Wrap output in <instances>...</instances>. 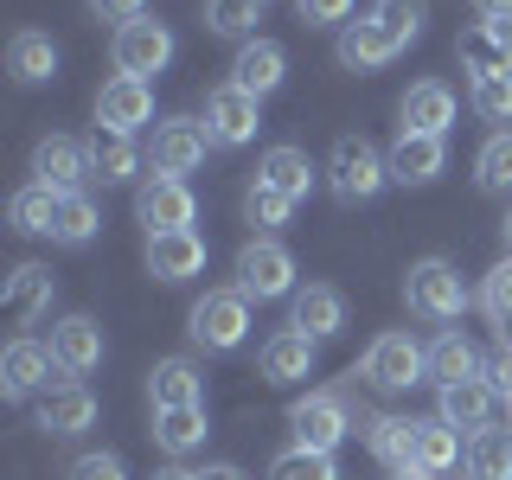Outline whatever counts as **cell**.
<instances>
[{
  "label": "cell",
  "mask_w": 512,
  "mask_h": 480,
  "mask_svg": "<svg viewBox=\"0 0 512 480\" xmlns=\"http://www.w3.org/2000/svg\"><path fill=\"white\" fill-rule=\"evenodd\" d=\"M327 186H333L340 205H365V199H378V192L391 186V160H384L365 135H340L333 154H327Z\"/></svg>",
  "instance_id": "6da1fadb"
},
{
  "label": "cell",
  "mask_w": 512,
  "mask_h": 480,
  "mask_svg": "<svg viewBox=\"0 0 512 480\" xmlns=\"http://www.w3.org/2000/svg\"><path fill=\"white\" fill-rule=\"evenodd\" d=\"M404 301L416 320H429V327H448V320H461L468 308V288H461V269L448 263V256H423V263H410L404 276Z\"/></svg>",
  "instance_id": "7a4b0ae2"
},
{
  "label": "cell",
  "mask_w": 512,
  "mask_h": 480,
  "mask_svg": "<svg viewBox=\"0 0 512 480\" xmlns=\"http://www.w3.org/2000/svg\"><path fill=\"white\" fill-rule=\"evenodd\" d=\"M186 333H192V346H205V352H237L244 333H250V295L244 288H212V295H199L192 314H186Z\"/></svg>",
  "instance_id": "3957f363"
},
{
  "label": "cell",
  "mask_w": 512,
  "mask_h": 480,
  "mask_svg": "<svg viewBox=\"0 0 512 480\" xmlns=\"http://www.w3.org/2000/svg\"><path fill=\"white\" fill-rule=\"evenodd\" d=\"M359 372L378 384V391H410V384H429V346H416L410 333H378L365 346Z\"/></svg>",
  "instance_id": "277c9868"
},
{
  "label": "cell",
  "mask_w": 512,
  "mask_h": 480,
  "mask_svg": "<svg viewBox=\"0 0 512 480\" xmlns=\"http://www.w3.org/2000/svg\"><path fill=\"white\" fill-rule=\"evenodd\" d=\"M237 288H244L250 301L295 295V256H288L276 237H250V244L237 250Z\"/></svg>",
  "instance_id": "5b68a950"
},
{
  "label": "cell",
  "mask_w": 512,
  "mask_h": 480,
  "mask_svg": "<svg viewBox=\"0 0 512 480\" xmlns=\"http://www.w3.org/2000/svg\"><path fill=\"white\" fill-rule=\"evenodd\" d=\"M109 58H116L122 77H148V84H154V77L173 64V32L141 13V20L116 26V45H109Z\"/></svg>",
  "instance_id": "8992f818"
},
{
  "label": "cell",
  "mask_w": 512,
  "mask_h": 480,
  "mask_svg": "<svg viewBox=\"0 0 512 480\" xmlns=\"http://www.w3.org/2000/svg\"><path fill=\"white\" fill-rule=\"evenodd\" d=\"M256 128H263V96H250L237 84H218L205 96V135H212V148H250Z\"/></svg>",
  "instance_id": "52a82bcc"
},
{
  "label": "cell",
  "mask_w": 512,
  "mask_h": 480,
  "mask_svg": "<svg viewBox=\"0 0 512 480\" xmlns=\"http://www.w3.org/2000/svg\"><path fill=\"white\" fill-rule=\"evenodd\" d=\"M135 218L154 231H192V218H199V199H192L186 180H173V173H148V180L135 186Z\"/></svg>",
  "instance_id": "ba28073f"
},
{
  "label": "cell",
  "mask_w": 512,
  "mask_h": 480,
  "mask_svg": "<svg viewBox=\"0 0 512 480\" xmlns=\"http://www.w3.org/2000/svg\"><path fill=\"white\" fill-rule=\"evenodd\" d=\"M205 148H212V135H205L199 116H167V122H154L148 160H154V173H173V180H186V173L205 160Z\"/></svg>",
  "instance_id": "9c48e42d"
},
{
  "label": "cell",
  "mask_w": 512,
  "mask_h": 480,
  "mask_svg": "<svg viewBox=\"0 0 512 480\" xmlns=\"http://www.w3.org/2000/svg\"><path fill=\"white\" fill-rule=\"evenodd\" d=\"M288 429H295V448H314V455H333L346 442V404L327 391H308L301 404H288Z\"/></svg>",
  "instance_id": "30bf717a"
},
{
  "label": "cell",
  "mask_w": 512,
  "mask_h": 480,
  "mask_svg": "<svg viewBox=\"0 0 512 480\" xmlns=\"http://www.w3.org/2000/svg\"><path fill=\"white\" fill-rule=\"evenodd\" d=\"M154 122V84L148 77H109L96 90V128H116V135H135V128Z\"/></svg>",
  "instance_id": "8fae6325"
},
{
  "label": "cell",
  "mask_w": 512,
  "mask_h": 480,
  "mask_svg": "<svg viewBox=\"0 0 512 480\" xmlns=\"http://www.w3.org/2000/svg\"><path fill=\"white\" fill-rule=\"evenodd\" d=\"M32 180L52 186V192H84V180H90V154H84V141H71V135H45L39 148H32Z\"/></svg>",
  "instance_id": "7c38bea8"
},
{
  "label": "cell",
  "mask_w": 512,
  "mask_h": 480,
  "mask_svg": "<svg viewBox=\"0 0 512 480\" xmlns=\"http://www.w3.org/2000/svg\"><path fill=\"white\" fill-rule=\"evenodd\" d=\"M52 372H64V365L52 359V346H39V340H13L7 352H0V384H7V397L52 391Z\"/></svg>",
  "instance_id": "4fadbf2b"
},
{
  "label": "cell",
  "mask_w": 512,
  "mask_h": 480,
  "mask_svg": "<svg viewBox=\"0 0 512 480\" xmlns=\"http://www.w3.org/2000/svg\"><path fill=\"white\" fill-rule=\"evenodd\" d=\"M90 423H96V391L90 384L64 378V384H52V391L39 397V429L45 436H84Z\"/></svg>",
  "instance_id": "5bb4252c"
},
{
  "label": "cell",
  "mask_w": 512,
  "mask_h": 480,
  "mask_svg": "<svg viewBox=\"0 0 512 480\" xmlns=\"http://www.w3.org/2000/svg\"><path fill=\"white\" fill-rule=\"evenodd\" d=\"M493 384L487 378H461V384H442L436 391V416L448 429H455V436H474V429H487L493 423Z\"/></svg>",
  "instance_id": "9a60e30c"
},
{
  "label": "cell",
  "mask_w": 512,
  "mask_h": 480,
  "mask_svg": "<svg viewBox=\"0 0 512 480\" xmlns=\"http://www.w3.org/2000/svg\"><path fill=\"white\" fill-rule=\"evenodd\" d=\"M205 269V237L199 231H154L148 237V276L154 282H192Z\"/></svg>",
  "instance_id": "2e32d148"
},
{
  "label": "cell",
  "mask_w": 512,
  "mask_h": 480,
  "mask_svg": "<svg viewBox=\"0 0 512 480\" xmlns=\"http://www.w3.org/2000/svg\"><path fill=\"white\" fill-rule=\"evenodd\" d=\"M45 346H52V359H58L71 378H84V372H96V365H103V327H96L90 314H64Z\"/></svg>",
  "instance_id": "e0dca14e"
},
{
  "label": "cell",
  "mask_w": 512,
  "mask_h": 480,
  "mask_svg": "<svg viewBox=\"0 0 512 480\" xmlns=\"http://www.w3.org/2000/svg\"><path fill=\"white\" fill-rule=\"evenodd\" d=\"M397 116H404L410 135H448V128H455V90H448L442 77H423V84L404 90Z\"/></svg>",
  "instance_id": "ac0fdd59"
},
{
  "label": "cell",
  "mask_w": 512,
  "mask_h": 480,
  "mask_svg": "<svg viewBox=\"0 0 512 480\" xmlns=\"http://www.w3.org/2000/svg\"><path fill=\"white\" fill-rule=\"evenodd\" d=\"M288 327L314 333V340H333V333L346 327V295H340V288H327V282L295 288V295H288Z\"/></svg>",
  "instance_id": "d6986e66"
},
{
  "label": "cell",
  "mask_w": 512,
  "mask_h": 480,
  "mask_svg": "<svg viewBox=\"0 0 512 480\" xmlns=\"http://www.w3.org/2000/svg\"><path fill=\"white\" fill-rule=\"evenodd\" d=\"M384 160H391V180L397 186H429L448 167V148H442V135H410V128H404Z\"/></svg>",
  "instance_id": "ffe728a7"
},
{
  "label": "cell",
  "mask_w": 512,
  "mask_h": 480,
  "mask_svg": "<svg viewBox=\"0 0 512 480\" xmlns=\"http://www.w3.org/2000/svg\"><path fill=\"white\" fill-rule=\"evenodd\" d=\"M282 77H288V52H282L276 39H250V45H237V58H231V84H237V90L269 96V90H282Z\"/></svg>",
  "instance_id": "44dd1931"
},
{
  "label": "cell",
  "mask_w": 512,
  "mask_h": 480,
  "mask_svg": "<svg viewBox=\"0 0 512 480\" xmlns=\"http://www.w3.org/2000/svg\"><path fill=\"white\" fill-rule=\"evenodd\" d=\"M314 333H301V327H282L276 340H263V378L269 384H301V378H314Z\"/></svg>",
  "instance_id": "7402d4cb"
},
{
  "label": "cell",
  "mask_w": 512,
  "mask_h": 480,
  "mask_svg": "<svg viewBox=\"0 0 512 480\" xmlns=\"http://www.w3.org/2000/svg\"><path fill=\"white\" fill-rule=\"evenodd\" d=\"M333 52H340V64L346 71H384V64L397 58V45H391V32H384L372 13H365V20H346L340 26V45H333Z\"/></svg>",
  "instance_id": "603a6c76"
},
{
  "label": "cell",
  "mask_w": 512,
  "mask_h": 480,
  "mask_svg": "<svg viewBox=\"0 0 512 480\" xmlns=\"http://www.w3.org/2000/svg\"><path fill=\"white\" fill-rule=\"evenodd\" d=\"M84 154H90V180H103V186H128L135 167H141L135 135H116V128H90Z\"/></svg>",
  "instance_id": "cb8c5ba5"
},
{
  "label": "cell",
  "mask_w": 512,
  "mask_h": 480,
  "mask_svg": "<svg viewBox=\"0 0 512 480\" xmlns=\"http://www.w3.org/2000/svg\"><path fill=\"white\" fill-rule=\"evenodd\" d=\"M365 448H372L391 474H410L416 468V416H372V423H365Z\"/></svg>",
  "instance_id": "d4e9b609"
},
{
  "label": "cell",
  "mask_w": 512,
  "mask_h": 480,
  "mask_svg": "<svg viewBox=\"0 0 512 480\" xmlns=\"http://www.w3.org/2000/svg\"><path fill=\"white\" fill-rule=\"evenodd\" d=\"M148 404L154 410H186V404H205V378L192 372V359H160L148 372Z\"/></svg>",
  "instance_id": "484cf974"
},
{
  "label": "cell",
  "mask_w": 512,
  "mask_h": 480,
  "mask_svg": "<svg viewBox=\"0 0 512 480\" xmlns=\"http://www.w3.org/2000/svg\"><path fill=\"white\" fill-rule=\"evenodd\" d=\"M52 288H58V276H52L45 263H20V269L7 276V314L20 320V327H32V320L52 308Z\"/></svg>",
  "instance_id": "4316f807"
},
{
  "label": "cell",
  "mask_w": 512,
  "mask_h": 480,
  "mask_svg": "<svg viewBox=\"0 0 512 480\" xmlns=\"http://www.w3.org/2000/svg\"><path fill=\"white\" fill-rule=\"evenodd\" d=\"M256 180L276 186V192H288V199H308V192H314V160L282 141V148H269L263 160H256Z\"/></svg>",
  "instance_id": "83f0119b"
},
{
  "label": "cell",
  "mask_w": 512,
  "mask_h": 480,
  "mask_svg": "<svg viewBox=\"0 0 512 480\" xmlns=\"http://www.w3.org/2000/svg\"><path fill=\"white\" fill-rule=\"evenodd\" d=\"M461 378H487L480 372V352H474V340L468 333H442L436 346H429V384H461Z\"/></svg>",
  "instance_id": "f1b7e54d"
},
{
  "label": "cell",
  "mask_w": 512,
  "mask_h": 480,
  "mask_svg": "<svg viewBox=\"0 0 512 480\" xmlns=\"http://www.w3.org/2000/svg\"><path fill=\"white\" fill-rule=\"evenodd\" d=\"M7 71L20 77V84H52V77H58V45L45 39V32H13Z\"/></svg>",
  "instance_id": "f546056e"
},
{
  "label": "cell",
  "mask_w": 512,
  "mask_h": 480,
  "mask_svg": "<svg viewBox=\"0 0 512 480\" xmlns=\"http://www.w3.org/2000/svg\"><path fill=\"white\" fill-rule=\"evenodd\" d=\"M58 199L64 192H52V186H20L13 192V205H7V218H13V231L20 237H52V224H58Z\"/></svg>",
  "instance_id": "4dcf8cb0"
},
{
  "label": "cell",
  "mask_w": 512,
  "mask_h": 480,
  "mask_svg": "<svg viewBox=\"0 0 512 480\" xmlns=\"http://www.w3.org/2000/svg\"><path fill=\"white\" fill-rule=\"evenodd\" d=\"M468 474L474 480H512V429H474L468 436Z\"/></svg>",
  "instance_id": "1f68e13d"
},
{
  "label": "cell",
  "mask_w": 512,
  "mask_h": 480,
  "mask_svg": "<svg viewBox=\"0 0 512 480\" xmlns=\"http://www.w3.org/2000/svg\"><path fill=\"white\" fill-rule=\"evenodd\" d=\"M96 231H103V218H96V199H90V192H64V199H58V224H52V244L84 250Z\"/></svg>",
  "instance_id": "d6a6232c"
},
{
  "label": "cell",
  "mask_w": 512,
  "mask_h": 480,
  "mask_svg": "<svg viewBox=\"0 0 512 480\" xmlns=\"http://www.w3.org/2000/svg\"><path fill=\"white\" fill-rule=\"evenodd\" d=\"M263 7H269V0H205V26H212L218 39L250 45L256 26H263Z\"/></svg>",
  "instance_id": "836d02e7"
},
{
  "label": "cell",
  "mask_w": 512,
  "mask_h": 480,
  "mask_svg": "<svg viewBox=\"0 0 512 480\" xmlns=\"http://www.w3.org/2000/svg\"><path fill=\"white\" fill-rule=\"evenodd\" d=\"M154 442L167 455H192L205 442V404H186V410H154Z\"/></svg>",
  "instance_id": "e575fe53"
},
{
  "label": "cell",
  "mask_w": 512,
  "mask_h": 480,
  "mask_svg": "<svg viewBox=\"0 0 512 480\" xmlns=\"http://www.w3.org/2000/svg\"><path fill=\"white\" fill-rule=\"evenodd\" d=\"M455 461H461V436H455V429L442 423V416H429V423H416V468L442 480L448 468H455Z\"/></svg>",
  "instance_id": "d590c367"
},
{
  "label": "cell",
  "mask_w": 512,
  "mask_h": 480,
  "mask_svg": "<svg viewBox=\"0 0 512 480\" xmlns=\"http://www.w3.org/2000/svg\"><path fill=\"white\" fill-rule=\"evenodd\" d=\"M474 180L487 192H512V128H493L487 135V148L474 160Z\"/></svg>",
  "instance_id": "8d00e7d4"
},
{
  "label": "cell",
  "mask_w": 512,
  "mask_h": 480,
  "mask_svg": "<svg viewBox=\"0 0 512 480\" xmlns=\"http://www.w3.org/2000/svg\"><path fill=\"white\" fill-rule=\"evenodd\" d=\"M423 0H378V7H372V20L384 26V32H391V45H397V52H404V45H416V32H423Z\"/></svg>",
  "instance_id": "74e56055"
},
{
  "label": "cell",
  "mask_w": 512,
  "mask_h": 480,
  "mask_svg": "<svg viewBox=\"0 0 512 480\" xmlns=\"http://www.w3.org/2000/svg\"><path fill=\"white\" fill-rule=\"evenodd\" d=\"M288 212H295V199H288V192L263 186V180H250V192H244V218L256 224V231H282Z\"/></svg>",
  "instance_id": "f35d334b"
},
{
  "label": "cell",
  "mask_w": 512,
  "mask_h": 480,
  "mask_svg": "<svg viewBox=\"0 0 512 480\" xmlns=\"http://www.w3.org/2000/svg\"><path fill=\"white\" fill-rule=\"evenodd\" d=\"M269 480H340V468H333V455H314V448H282L269 461Z\"/></svg>",
  "instance_id": "ab89813d"
},
{
  "label": "cell",
  "mask_w": 512,
  "mask_h": 480,
  "mask_svg": "<svg viewBox=\"0 0 512 480\" xmlns=\"http://www.w3.org/2000/svg\"><path fill=\"white\" fill-rule=\"evenodd\" d=\"M474 116H487V122H512V71H487V77H474Z\"/></svg>",
  "instance_id": "60d3db41"
},
{
  "label": "cell",
  "mask_w": 512,
  "mask_h": 480,
  "mask_svg": "<svg viewBox=\"0 0 512 480\" xmlns=\"http://www.w3.org/2000/svg\"><path fill=\"white\" fill-rule=\"evenodd\" d=\"M461 64H468L474 77H487V71H512V58L500 52V39H493L487 26H474L468 39H461Z\"/></svg>",
  "instance_id": "b9f144b4"
},
{
  "label": "cell",
  "mask_w": 512,
  "mask_h": 480,
  "mask_svg": "<svg viewBox=\"0 0 512 480\" xmlns=\"http://www.w3.org/2000/svg\"><path fill=\"white\" fill-rule=\"evenodd\" d=\"M480 301H487V314L500 320V327H512V256H506V263L487 276V288H480Z\"/></svg>",
  "instance_id": "7bdbcfd3"
},
{
  "label": "cell",
  "mask_w": 512,
  "mask_h": 480,
  "mask_svg": "<svg viewBox=\"0 0 512 480\" xmlns=\"http://www.w3.org/2000/svg\"><path fill=\"white\" fill-rule=\"evenodd\" d=\"M301 26H346L352 20V0H295Z\"/></svg>",
  "instance_id": "ee69618b"
},
{
  "label": "cell",
  "mask_w": 512,
  "mask_h": 480,
  "mask_svg": "<svg viewBox=\"0 0 512 480\" xmlns=\"http://www.w3.org/2000/svg\"><path fill=\"white\" fill-rule=\"evenodd\" d=\"M64 480H128V468L116 455H77L71 468H64Z\"/></svg>",
  "instance_id": "f6af8a7d"
},
{
  "label": "cell",
  "mask_w": 512,
  "mask_h": 480,
  "mask_svg": "<svg viewBox=\"0 0 512 480\" xmlns=\"http://www.w3.org/2000/svg\"><path fill=\"white\" fill-rule=\"evenodd\" d=\"M90 13H96V20L128 26V20H141V13H148V0H90Z\"/></svg>",
  "instance_id": "bcb514c9"
},
{
  "label": "cell",
  "mask_w": 512,
  "mask_h": 480,
  "mask_svg": "<svg viewBox=\"0 0 512 480\" xmlns=\"http://www.w3.org/2000/svg\"><path fill=\"white\" fill-rule=\"evenodd\" d=\"M480 26H487V32H493V39H500V52L512 58V13H506V20H480Z\"/></svg>",
  "instance_id": "7dc6e473"
},
{
  "label": "cell",
  "mask_w": 512,
  "mask_h": 480,
  "mask_svg": "<svg viewBox=\"0 0 512 480\" xmlns=\"http://www.w3.org/2000/svg\"><path fill=\"white\" fill-rule=\"evenodd\" d=\"M474 13H480V20H506L512 0H474Z\"/></svg>",
  "instance_id": "c3c4849f"
},
{
  "label": "cell",
  "mask_w": 512,
  "mask_h": 480,
  "mask_svg": "<svg viewBox=\"0 0 512 480\" xmlns=\"http://www.w3.org/2000/svg\"><path fill=\"white\" fill-rule=\"evenodd\" d=\"M199 480H244V474H237V468H231V461H218V468H205Z\"/></svg>",
  "instance_id": "681fc988"
},
{
  "label": "cell",
  "mask_w": 512,
  "mask_h": 480,
  "mask_svg": "<svg viewBox=\"0 0 512 480\" xmlns=\"http://www.w3.org/2000/svg\"><path fill=\"white\" fill-rule=\"evenodd\" d=\"M154 480H199V474H192V468H160Z\"/></svg>",
  "instance_id": "f907efd6"
},
{
  "label": "cell",
  "mask_w": 512,
  "mask_h": 480,
  "mask_svg": "<svg viewBox=\"0 0 512 480\" xmlns=\"http://www.w3.org/2000/svg\"><path fill=\"white\" fill-rule=\"evenodd\" d=\"M391 480H436V474H423V468H410V474H391Z\"/></svg>",
  "instance_id": "816d5d0a"
},
{
  "label": "cell",
  "mask_w": 512,
  "mask_h": 480,
  "mask_svg": "<svg viewBox=\"0 0 512 480\" xmlns=\"http://www.w3.org/2000/svg\"><path fill=\"white\" fill-rule=\"evenodd\" d=\"M500 237H506V250H512V212H506V218H500Z\"/></svg>",
  "instance_id": "f5cc1de1"
}]
</instances>
